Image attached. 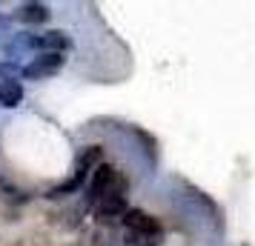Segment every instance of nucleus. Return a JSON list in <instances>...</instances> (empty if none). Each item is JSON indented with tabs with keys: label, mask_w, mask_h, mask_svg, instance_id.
Returning <instances> with one entry per match:
<instances>
[{
	"label": "nucleus",
	"mask_w": 255,
	"mask_h": 246,
	"mask_svg": "<svg viewBox=\"0 0 255 246\" xmlns=\"http://www.w3.org/2000/svg\"><path fill=\"white\" fill-rule=\"evenodd\" d=\"M12 23H14V17H9V14H0V40H6V37L12 35Z\"/></svg>",
	"instance_id": "9b49d317"
},
{
	"label": "nucleus",
	"mask_w": 255,
	"mask_h": 246,
	"mask_svg": "<svg viewBox=\"0 0 255 246\" xmlns=\"http://www.w3.org/2000/svg\"><path fill=\"white\" fill-rule=\"evenodd\" d=\"M40 52V35H32V32H12V35L3 40V55L6 60L17 63L26 55H35Z\"/></svg>",
	"instance_id": "f03ea898"
},
{
	"label": "nucleus",
	"mask_w": 255,
	"mask_h": 246,
	"mask_svg": "<svg viewBox=\"0 0 255 246\" xmlns=\"http://www.w3.org/2000/svg\"><path fill=\"white\" fill-rule=\"evenodd\" d=\"M124 223H127L129 232H135V235H161V221L152 218L149 212H143V209H129L124 215Z\"/></svg>",
	"instance_id": "20e7f679"
},
{
	"label": "nucleus",
	"mask_w": 255,
	"mask_h": 246,
	"mask_svg": "<svg viewBox=\"0 0 255 246\" xmlns=\"http://www.w3.org/2000/svg\"><path fill=\"white\" fill-rule=\"evenodd\" d=\"M127 244L129 246H158L161 244V235H135V232H129Z\"/></svg>",
	"instance_id": "9d476101"
},
{
	"label": "nucleus",
	"mask_w": 255,
	"mask_h": 246,
	"mask_svg": "<svg viewBox=\"0 0 255 246\" xmlns=\"http://www.w3.org/2000/svg\"><path fill=\"white\" fill-rule=\"evenodd\" d=\"M95 212H98L101 218H124L129 212L127 195H124V192H109V195H104V198L95 203Z\"/></svg>",
	"instance_id": "39448f33"
},
{
	"label": "nucleus",
	"mask_w": 255,
	"mask_h": 246,
	"mask_svg": "<svg viewBox=\"0 0 255 246\" xmlns=\"http://www.w3.org/2000/svg\"><path fill=\"white\" fill-rule=\"evenodd\" d=\"M49 6L43 3H23V6H17V12H14V20H20L23 26H43L49 20Z\"/></svg>",
	"instance_id": "423d86ee"
},
{
	"label": "nucleus",
	"mask_w": 255,
	"mask_h": 246,
	"mask_svg": "<svg viewBox=\"0 0 255 246\" xmlns=\"http://www.w3.org/2000/svg\"><path fill=\"white\" fill-rule=\"evenodd\" d=\"M115 183H118V172L112 169V166H109V164L95 166V175H92V180H89V198L98 203L104 195H109V192H118Z\"/></svg>",
	"instance_id": "7ed1b4c3"
},
{
	"label": "nucleus",
	"mask_w": 255,
	"mask_h": 246,
	"mask_svg": "<svg viewBox=\"0 0 255 246\" xmlns=\"http://www.w3.org/2000/svg\"><path fill=\"white\" fill-rule=\"evenodd\" d=\"M63 55H52V52H37L35 58L23 66V78L26 81H46V78H55L60 69H63Z\"/></svg>",
	"instance_id": "f257e3e1"
},
{
	"label": "nucleus",
	"mask_w": 255,
	"mask_h": 246,
	"mask_svg": "<svg viewBox=\"0 0 255 246\" xmlns=\"http://www.w3.org/2000/svg\"><path fill=\"white\" fill-rule=\"evenodd\" d=\"M23 100V83L20 81H0V106L14 109Z\"/></svg>",
	"instance_id": "6e6552de"
},
{
	"label": "nucleus",
	"mask_w": 255,
	"mask_h": 246,
	"mask_svg": "<svg viewBox=\"0 0 255 246\" xmlns=\"http://www.w3.org/2000/svg\"><path fill=\"white\" fill-rule=\"evenodd\" d=\"M20 78H23V66L12 60H0V81H20Z\"/></svg>",
	"instance_id": "1a4fd4ad"
},
{
	"label": "nucleus",
	"mask_w": 255,
	"mask_h": 246,
	"mask_svg": "<svg viewBox=\"0 0 255 246\" xmlns=\"http://www.w3.org/2000/svg\"><path fill=\"white\" fill-rule=\"evenodd\" d=\"M72 49V37L63 29H49L40 35V52H52V55H63Z\"/></svg>",
	"instance_id": "0eeeda50"
}]
</instances>
